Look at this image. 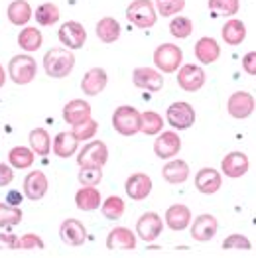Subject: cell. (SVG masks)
<instances>
[{
  "mask_svg": "<svg viewBox=\"0 0 256 258\" xmlns=\"http://www.w3.org/2000/svg\"><path fill=\"white\" fill-rule=\"evenodd\" d=\"M75 67V55L67 47H51L43 55V69L53 79H63Z\"/></svg>",
  "mask_w": 256,
  "mask_h": 258,
  "instance_id": "6da1fadb",
  "label": "cell"
},
{
  "mask_svg": "<svg viewBox=\"0 0 256 258\" xmlns=\"http://www.w3.org/2000/svg\"><path fill=\"white\" fill-rule=\"evenodd\" d=\"M126 20L140 28V30H148L158 20V12L152 0H134L130 2L126 8Z\"/></svg>",
  "mask_w": 256,
  "mask_h": 258,
  "instance_id": "7a4b0ae2",
  "label": "cell"
},
{
  "mask_svg": "<svg viewBox=\"0 0 256 258\" xmlns=\"http://www.w3.org/2000/svg\"><path fill=\"white\" fill-rule=\"evenodd\" d=\"M112 126L122 136H134L136 132H142V114L134 107L122 105L112 114Z\"/></svg>",
  "mask_w": 256,
  "mask_h": 258,
  "instance_id": "3957f363",
  "label": "cell"
},
{
  "mask_svg": "<svg viewBox=\"0 0 256 258\" xmlns=\"http://www.w3.org/2000/svg\"><path fill=\"white\" fill-rule=\"evenodd\" d=\"M38 73V65L36 59L30 55H14L8 61V77L16 83V85H28L36 79Z\"/></svg>",
  "mask_w": 256,
  "mask_h": 258,
  "instance_id": "277c9868",
  "label": "cell"
},
{
  "mask_svg": "<svg viewBox=\"0 0 256 258\" xmlns=\"http://www.w3.org/2000/svg\"><path fill=\"white\" fill-rule=\"evenodd\" d=\"M181 61H183V51L173 43H162L154 51V65L162 73H175L181 67Z\"/></svg>",
  "mask_w": 256,
  "mask_h": 258,
  "instance_id": "5b68a950",
  "label": "cell"
},
{
  "mask_svg": "<svg viewBox=\"0 0 256 258\" xmlns=\"http://www.w3.org/2000/svg\"><path fill=\"white\" fill-rule=\"evenodd\" d=\"M108 162V148L103 140H93L85 144L79 156H77V164L79 168H105Z\"/></svg>",
  "mask_w": 256,
  "mask_h": 258,
  "instance_id": "8992f818",
  "label": "cell"
},
{
  "mask_svg": "<svg viewBox=\"0 0 256 258\" xmlns=\"http://www.w3.org/2000/svg\"><path fill=\"white\" fill-rule=\"evenodd\" d=\"M166 120L171 128L175 130H187L193 126L195 122V110L189 103H183V101H177L168 107L166 110Z\"/></svg>",
  "mask_w": 256,
  "mask_h": 258,
  "instance_id": "52a82bcc",
  "label": "cell"
},
{
  "mask_svg": "<svg viewBox=\"0 0 256 258\" xmlns=\"http://www.w3.org/2000/svg\"><path fill=\"white\" fill-rule=\"evenodd\" d=\"M256 108V101L254 97L246 91H236L229 97V103H227V110L233 118H238V120H244L248 118Z\"/></svg>",
  "mask_w": 256,
  "mask_h": 258,
  "instance_id": "ba28073f",
  "label": "cell"
},
{
  "mask_svg": "<svg viewBox=\"0 0 256 258\" xmlns=\"http://www.w3.org/2000/svg\"><path fill=\"white\" fill-rule=\"evenodd\" d=\"M164 231V221L162 217L154 211H148L136 221V235L144 242H154Z\"/></svg>",
  "mask_w": 256,
  "mask_h": 258,
  "instance_id": "9c48e42d",
  "label": "cell"
},
{
  "mask_svg": "<svg viewBox=\"0 0 256 258\" xmlns=\"http://www.w3.org/2000/svg\"><path fill=\"white\" fill-rule=\"evenodd\" d=\"M179 150H181V138L177 136L175 130H164L154 140V154L160 160H170L173 156H177Z\"/></svg>",
  "mask_w": 256,
  "mask_h": 258,
  "instance_id": "30bf717a",
  "label": "cell"
},
{
  "mask_svg": "<svg viewBox=\"0 0 256 258\" xmlns=\"http://www.w3.org/2000/svg\"><path fill=\"white\" fill-rule=\"evenodd\" d=\"M177 83L183 91L195 93V91H199L201 87L205 85V71L199 65H181L179 71H177Z\"/></svg>",
  "mask_w": 256,
  "mask_h": 258,
  "instance_id": "8fae6325",
  "label": "cell"
},
{
  "mask_svg": "<svg viewBox=\"0 0 256 258\" xmlns=\"http://www.w3.org/2000/svg\"><path fill=\"white\" fill-rule=\"evenodd\" d=\"M57 36H59V42L63 43L67 49H79V47L85 45L87 40V32L85 28H83V24H79V22L75 20H69L61 24Z\"/></svg>",
  "mask_w": 256,
  "mask_h": 258,
  "instance_id": "7c38bea8",
  "label": "cell"
},
{
  "mask_svg": "<svg viewBox=\"0 0 256 258\" xmlns=\"http://www.w3.org/2000/svg\"><path fill=\"white\" fill-rule=\"evenodd\" d=\"M132 83L138 89H146L150 93H158L164 87V77L160 71L152 67H136L132 73Z\"/></svg>",
  "mask_w": 256,
  "mask_h": 258,
  "instance_id": "4fadbf2b",
  "label": "cell"
},
{
  "mask_svg": "<svg viewBox=\"0 0 256 258\" xmlns=\"http://www.w3.org/2000/svg\"><path fill=\"white\" fill-rule=\"evenodd\" d=\"M107 71L103 67H93V69L87 71L83 75V79H81V91L89 97H95V95H99V93H103L107 89Z\"/></svg>",
  "mask_w": 256,
  "mask_h": 258,
  "instance_id": "5bb4252c",
  "label": "cell"
},
{
  "mask_svg": "<svg viewBox=\"0 0 256 258\" xmlns=\"http://www.w3.org/2000/svg\"><path fill=\"white\" fill-rule=\"evenodd\" d=\"M59 237L69 246H81L87 240L85 225L77 219H65L61 227H59Z\"/></svg>",
  "mask_w": 256,
  "mask_h": 258,
  "instance_id": "9a60e30c",
  "label": "cell"
},
{
  "mask_svg": "<svg viewBox=\"0 0 256 258\" xmlns=\"http://www.w3.org/2000/svg\"><path fill=\"white\" fill-rule=\"evenodd\" d=\"M248 166H250V162H248V156L244 154V152H231V154H227L225 158H223V162H221V170L223 173L227 175V177H242L244 173L248 172Z\"/></svg>",
  "mask_w": 256,
  "mask_h": 258,
  "instance_id": "2e32d148",
  "label": "cell"
},
{
  "mask_svg": "<svg viewBox=\"0 0 256 258\" xmlns=\"http://www.w3.org/2000/svg\"><path fill=\"white\" fill-rule=\"evenodd\" d=\"M47 177L45 173L36 170V172H30L24 179V195L30 199V201H40L43 195L47 194Z\"/></svg>",
  "mask_w": 256,
  "mask_h": 258,
  "instance_id": "e0dca14e",
  "label": "cell"
},
{
  "mask_svg": "<svg viewBox=\"0 0 256 258\" xmlns=\"http://www.w3.org/2000/svg\"><path fill=\"white\" fill-rule=\"evenodd\" d=\"M221 185H223V177L213 168H201L195 175V187L201 194L213 195L221 189Z\"/></svg>",
  "mask_w": 256,
  "mask_h": 258,
  "instance_id": "ac0fdd59",
  "label": "cell"
},
{
  "mask_svg": "<svg viewBox=\"0 0 256 258\" xmlns=\"http://www.w3.org/2000/svg\"><path fill=\"white\" fill-rule=\"evenodd\" d=\"M217 227H219V225H217V219H215L213 215H209V213L199 215L191 225L193 240H197V242H207V240H211V238L217 235Z\"/></svg>",
  "mask_w": 256,
  "mask_h": 258,
  "instance_id": "d6986e66",
  "label": "cell"
},
{
  "mask_svg": "<svg viewBox=\"0 0 256 258\" xmlns=\"http://www.w3.org/2000/svg\"><path fill=\"white\" fill-rule=\"evenodd\" d=\"M108 250H134L136 248V235L126 227H116L107 237Z\"/></svg>",
  "mask_w": 256,
  "mask_h": 258,
  "instance_id": "ffe728a7",
  "label": "cell"
},
{
  "mask_svg": "<svg viewBox=\"0 0 256 258\" xmlns=\"http://www.w3.org/2000/svg\"><path fill=\"white\" fill-rule=\"evenodd\" d=\"M124 189H126V195L130 199L142 201L152 191V179H150V175H146V173H132L126 179Z\"/></svg>",
  "mask_w": 256,
  "mask_h": 258,
  "instance_id": "44dd1931",
  "label": "cell"
},
{
  "mask_svg": "<svg viewBox=\"0 0 256 258\" xmlns=\"http://www.w3.org/2000/svg\"><path fill=\"white\" fill-rule=\"evenodd\" d=\"M166 225L171 231H185L191 225V211L187 205L175 203L166 211Z\"/></svg>",
  "mask_w": 256,
  "mask_h": 258,
  "instance_id": "7402d4cb",
  "label": "cell"
},
{
  "mask_svg": "<svg viewBox=\"0 0 256 258\" xmlns=\"http://www.w3.org/2000/svg\"><path fill=\"white\" fill-rule=\"evenodd\" d=\"M89 118H91V105L81 99H73L63 107V120L71 126L81 124Z\"/></svg>",
  "mask_w": 256,
  "mask_h": 258,
  "instance_id": "603a6c76",
  "label": "cell"
},
{
  "mask_svg": "<svg viewBox=\"0 0 256 258\" xmlns=\"http://www.w3.org/2000/svg\"><path fill=\"white\" fill-rule=\"evenodd\" d=\"M219 55H221V47H219L217 40L207 38V36L197 40V43H195V57H197V61H201L203 65H211L219 59Z\"/></svg>",
  "mask_w": 256,
  "mask_h": 258,
  "instance_id": "cb8c5ba5",
  "label": "cell"
},
{
  "mask_svg": "<svg viewBox=\"0 0 256 258\" xmlns=\"http://www.w3.org/2000/svg\"><path fill=\"white\" fill-rule=\"evenodd\" d=\"M162 175H164V179H166L168 183H173V185L183 183V181H187V177H189V166H187L185 160H179V158H177V160H171V162H168V164L164 166Z\"/></svg>",
  "mask_w": 256,
  "mask_h": 258,
  "instance_id": "d4e9b609",
  "label": "cell"
},
{
  "mask_svg": "<svg viewBox=\"0 0 256 258\" xmlns=\"http://www.w3.org/2000/svg\"><path fill=\"white\" fill-rule=\"evenodd\" d=\"M6 16H8L10 24H14V26H26L28 22L32 20L34 12H32L30 2H26V0H14V2L8 4Z\"/></svg>",
  "mask_w": 256,
  "mask_h": 258,
  "instance_id": "484cf974",
  "label": "cell"
},
{
  "mask_svg": "<svg viewBox=\"0 0 256 258\" xmlns=\"http://www.w3.org/2000/svg\"><path fill=\"white\" fill-rule=\"evenodd\" d=\"M79 148V140L73 132H59L53 138V154L57 158H69Z\"/></svg>",
  "mask_w": 256,
  "mask_h": 258,
  "instance_id": "4316f807",
  "label": "cell"
},
{
  "mask_svg": "<svg viewBox=\"0 0 256 258\" xmlns=\"http://www.w3.org/2000/svg\"><path fill=\"white\" fill-rule=\"evenodd\" d=\"M120 32H122V28L116 18L105 16L97 22V38L103 43H114L120 38Z\"/></svg>",
  "mask_w": 256,
  "mask_h": 258,
  "instance_id": "83f0119b",
  "label": "cell"
},
{
  "mask_svg": "<svg viewBox=\"0 0 256 258\" xmlns=\"http://www.w3.org/2000/svg\"><path fill=\"white\" fill-rule=\"evenodd\" d=\"M101 203H103V199H101V194H99L97 187L83 185V187L75 194V205H77V209H81V211H95V209H99Z\"/></svg>",
  "mask_w": 256,
  "mask_h": 258,
  "instance_id": "f1b7e54d",
  "label": "cell"
},
{
  "mask_svg": "<svg viewBox=\"0 0 256 258\" xmlns=\"http://www.w3.org/2000/svg\"><path fill=\"white\" fill-rule=\"evenodd\" d=\"M221 34H223V40H225L227 45H240V43L244 42V38H246V26H244L242 20L231 18L223 26Z\"/></svg>",
  "mask_w": 256,
  "mask_h": 258,
  "instance_id": "f546056e",
  "label": "cell"
},
{
  "mask_svg": "<svg viewBox=\"0 0 256 258\" xmlns=\"http://www.w3.org/2000/svg\"><path fill=\"white\" fill-rule=\"evenodd\" d=\"M34 160H36V152L26 146H14L8 152V162L16 170H28L34 164Z\"/></svg>",
  "mask_w": 256,
  "mask_h": 258,
  "instance_id": "4dcf8cb0",
  "label": "cell"
},
{
  "mask_svg": "<svg viewBox=\"0 0 256 258\" xmlns=\"http://www.w3.org/2000/svg\"><path fill=\"white\" fill-rule=\"evenodd\" d=\"M43 36L40 30H36L34 26H26L18 34V45H20L24 51L32 53V51H38L42 47Z\"/></svg>",
  "mask_w": 256,
  "mask_h": 258,
  "instance_id": "1f68e13d",
  "label": "cell"
},
{
  "mask_svg": "<svg viewBox=\"0 0 256 258\" xmlns=\"http://www.w3.org/2000/svg\"><path fill=\"white\" fill-rule=\"evenodd\" d=\"M30 148L36 152V156H47L51 150V138L45 128H34L28 136Z\"/></svg>",
  "mask_w": 256,
  "mask_h": 258,
  "instance_id": "d6a6232c",
  "label": "cell"
},
{
  "mask_svg": "<svg viewBox=\"0 0 256 258\" xmlns=\"http://www.w3.org/2000/svg\"><path fill=\"white\" fill-rule=\"evenodd\" d=\"M36 22L40 24V26H53V24H57L59 22V8H57V4H53V2H43L40 4L38 8H36Z\"/></svg>",
  "mask_w": 256,
  "mask_h": 258,
  "instance_id": "836d02e7",
  "label": "cell"
},
{
  "mask_svg": "<svg viewBox=\"0 0 256 258\" xmlns=\"http://www.w3.org/2000/svg\"><path fill=\"white\" fill-rule=\"evenodd\" d=\"M124 209H126V205H124L122 197H118V195H110L105 199V203H101V211L108 221H118L124 215Z\"/></svg>",
  "mask_w": 256,
  "mask_h": 258,
  "instance_id": "e575fe53",
  "label": "cell"
},
{
  "mask_svg": "<svg viewBox=\"0 0 256 258\" xmlns=\"http://www.w3.org/2000/svg\"><path fill=\"white\" fill-rule=\"evenodd\" d=\"M22 223V209L10 203H0V227L2 229H10Z\"/></svg>",
  "mask_w": 256,
  "mask_h": 258,
  "instance_id": "d590c367",
  "label": "cell"
},
{
  "mask_svg": "<svg viewBox=\"0 0 256 258\" xmlns=\"http://www.w3.org/2000/svg\"><path fill=\"white\" fill-rule=\"evenodd\" d=\"M162 128H164V120L158 112H154V110L142 112V132L146 136H156L162 132Z\"/></svg>",
  "mask_w": 256,
  "mask_h": 258,
  "instance_id": "8d00e7d4",
  "label": "cell"
},
{
  "mask_svg": "<svg viewBox=\"0 0 256 258\" xmlns=\"http://www.w3.org/2000/svg\"><path fill=\"white\" fill-rule=\"evenodd\" d=\"M193 32V22L189 18H185V16H177V18H173L170 24V34L173 38H177V40H185V38H189Z\"/></svg>",
  "mask_w": 256,
  "mask_h": 258,
  "instance_id": "74e56055",
  "label": "cell"
},
{
  "mask_svg": "<svg viewBox=\"0 0 256 258\" xmlns=\"http://www.w3.org/2000/svg\"><path fill=\"white\" fill-rule=\"evenodd\" d=\"M240 8L238 0H209V10L219 12L223 16H235Z\"/></svg>",
  "mask_w": 256,
  "mask_h": 258,
  "instance_id": "f35d334b",
  "label": "cell"
},
{
  "mask_svg": "<svg viewBox=\"0 0 256 258\" xmlns=\"http://www.w3.org/2000/svg\"><path fill=\"white\" fill-rule=\"evenodd\" d=\"M97 130H99V122L93 120V118H89V120L81 122V124H75L71 132H73V134L77 136V140L81 142V140H91V138L97 134Z\"/></svg>",
  "mask_w": 256,
  "mask_h": 258,
  "instance_id": "ab89813d",
  "label": "cell"
},
{
  "mask_svg": "<svg viewBox=\"0 0 256 258\" xmlns=\"http://www.w3.org/2000/svg\"><path fill=\"white\" fill-rule=\"evenodd\" d=\"M34 248H38V250H43V248H45V242L42 240L40 235L26 233V235H22V237L18 238V242H16V250H34Z\"/></svg>",
  "mask_w": 256,
  "mask_h": 258,
  "instance_id": "60d3db41",
  "label": "cell"
},
{
  "mask_svg": "<svg viewBox=\"0 0 256 258\" xmlns=\"http://www.w3.org/2000/svg\"><path fill=\"white\" fill-rule=\"evenodd\" d=\"M156 8L162 16H173L185 8V0H156Z\"/></svg>",
  "mask_w": 256,
  "mask_h": 258,
  "instance_id": "b9f144b4",
  "label": "cell"
},
{
  "mask_svg": "<svg viewBox=\"0 0 256 258\" xmlns=\"http://www.w3.org/2000/svg\"><path fill=\"white\" fill-rule=\"evenodd\" d=\"M77 177H79L81 185L97 187L101 183V179H103V168H81Z\"/></svg>",
  "mask_w": 256,
  "mask_h": 258,
  "instance_id": "7bdbcfd3",
  "label": "cell"
},
{
  "mask_svg": "<svg viewBox=\"0 0 256 258\" xmlns=\"http://www.w3.org/2000/svg\"><path fill=\"white\" fill-rule=\"evenodd\" d=\"M223 248L225 250H250L252 244L244 235H231L223 240Z\"/></svg>",
  "mask_w": 256,
  "mask_h": 258,
  "instance_id": "ee69618b",
  "label": "cell"
},
{
  "mask_svg": "<svg viewBox=\"0 0 256 258\" xmlns=\"http://www.w3.org/2000/svg\"><path fill=\"white\" fill-rule=\"evenodd\" d=\"M14 179V172H12V166L0 162V187H8Z\"/></svg>",
  "mask_w": 256,
  "mask_h": 258,
  "instance_id": "f6af8a7d",
  "label": "cell"
},
{
  "mask_svg": "<svg viewBox=\"0 0 256 258\" xmlns=\"http://www.w3.org/2000/svg\"><path fill=\"white\" fill-rule=\"evenodd\" d=\"M18 237L12 233H0V250H16Z\"/></svg>",
  "mask_w": 256,
  "mask_h": 258,
  "instance_id": "bcb514c9",
  "label": "cell"
},
{
  "mask_svg": "<svg viewBox=\"0 0 256 258\" xmlns=\"http://www.w3.org/2000/svg\"><path fill=\"white\" fill-rule=\"evenodd\" d=\"M242 69H244L248 75H254L256 77V51H248V53L242 57Z\"/></svg>",
  "mask_w": 256,
  "mask_h": 258,
  "instance_id": "7dc6e473",
  "label": "cell"
},
{
  "mask_svg": "<svg viewBox=\"0 0 256 258\" xmlns=\"http://www.w3.org/2000/svg\"><path fill=\"white\" fill-rule=\"evenodd\" d=\"M22 199H24V195L20 194V191H16V189H12V191H8V195H6V203H10V205H16V207H20Z\"/></svg>",
  "mask_w": 256,
  "mask_h": 258,
  "instance_id": "c3c4849f",
  "label": "cell"
},
{
  "mask_svg": "<svg viewBox=\"0 0 256 258\" xmlns=\"http://www.w3.org/2000/svg\"><path fill=\"white\" fill-rule=\"evenodd\" d=\"M4 83H6V73H4V67L0 65V87H4Z\"/></svg>",
  "mask_w": 256,
  "mask_h": 258,
  "instance_id": "681fc988",
  "label": "cell"
}]
</instances>
